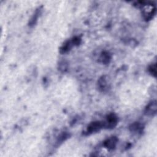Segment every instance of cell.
Wrapping results in <instances>:
<instances>
[{"mask_svg": "<svg viewBox=\"0 0 157 157\" xmlns=\"http://www.w3.org/2000/svg\"><path fill=\"white\" fill-rule=\"evenodd\" d=\"M117 122L118 119L117 116L114 114H109L107 117L106 120L104 122H103V128L107 129H112L117 125Z\"/></svg>", "mask_w": 157, "mask_h": 157, "instance_id": "cell-1", "label": "cell"}, {"mask_svg": "<svg viewBox=\"0 0 157 157\" xmlns=\"http://www.w3.org/2000/svg\"><path fill=\"white\" fill-rule=\"evenodd\" d=\"M102 128H103V122L96 121L92 122L89 124L87 128V134H91L100 131Z\"/></svg>", "mask_w": 157, "mask_h": 157, "instance_id": "cell-2", "label": "cell"}, {"mask_svg": "<svg viewBox=\"0 0 157 157\" xmlns=\"http://www.w3.org/2000/svg\"><path fill=\"white\" fill-rule=\"evenodd\" d=\"M142 15L146 20H151L155 14V8L153 5H144Z\"/></svg>", "mask_w": 157, "mask_h": 157, "instance_id": "cell-3", "label": "cell"}, {"mask_svg": "<svg viewBox=\"0 0 157 157\" xmlns=\"http://www.w3.org/2000/svg\"><path fill=\"white\" fill-rule=\"evenodd\" d=\"M157 105L156 101H152L150 102L145 109V114L148 116H154L156 114Z\"/></svg>", "mask_w": 157, "mask_h": 157, "instance_id": "cell-4", "label": "cell"}, {"mask_svg": "<svg viewBox=\"0 0 157 157\" xmlns=\"http://www.w3.org/2000/svg\"><path fill=\"white\" fill-rule=\"evenodd\" d=\"M118 139L116 137L112 136L111 137H109V139H107L103 143L104 146L107 148L109 150H113L115 148L116 145L117 144Z\"/></svg>", "mask_w": 157, "mask_h": 157, "instance_id": "cell-5", "label": "cell"}, {"mask_svg": "<svg viewBox=\"0 0 157 157\" xmlns=\"http://www.w3.org/2000/svg\"><path fill=\"white\" fill-rule=\"evenodd\" d=\"M74 46H75V45L73 39L70 40V41H67L61 47V48L60 49V52L61 53H65L68 52Z\"/></svg>", "mask_w": 157, "mask_h": 157, "instance_id": "cell-6", "label": "cell"}, {"mask_svg": "<svg viewBox=\"0 0 157 157\" xmlns=\"http://www.w3.org/2000/svg\"><path fill=\"white\" fill-rule=\"evenodd\" d=\"M98 84L99 89H100L101 91L103 92L108 89V82H107L106 78H105L104 76H103L100 78Z\"/></svg>", "mask_w": 157, "mask_h": 157, "instance_id": "cell-7", "label": "cell"}, {"mask_svg": "<svg viewBox=\"0 0 157 157\" xmlns=\"http://www.w3.org/2000/svg\"><path fill=\"white\" fill-rule=\"evenodd\" d=\"M40 12H41V9L39 8L36 11L35 14L33 16V17H31V19L30 21V23H29L30 26H33L35 24H36V23L38 19L39 15L40 14Z\"/></svg>", "mask_w": 157, "mask_h": 157, "instance_id": "cell-8", "label": "cell"}, {"mask_svg": "<svg viewBox=\"0 0 157 157\" xmlns=\"http://www.w3.org/2000/svg\"><path fill=\"white\" fill-rule=\"evenodd\" d=\"M142 127H143L142 125L140 123L136 122V123L132 124L130 126V129L131 131L137 132V131H140L142 129Z\"/></svg>", "mask_w": 157, "mask_h": 157, "instance_id": "cell-9", "label": "cell"}, {"mask_svg": "<svg viewBox=\"0 0 157 157\" xmlns=\"http://www.w3.org/2000/svg\"><path fill=\"white\" fill-rule=\"evenodd\" d=\"M100 59L101 60L102 63H108L109 62V60H111V57L108 52H104L101 54Z\"/></svg>", "mask_w": 157, "mask_h": 157, "instance_id": "cell-10", "label": "cell"}, {"mask_svg": "<svg viewBox=\"0 0 157 157\" xmlns=\"http://www.w3.org/2000/svg\"><path fill=\"white\" fill-rule=\"evenodd\" d=\"M148 71H149L150 74H151L153 77H156V63H153L148 67Z\"/></svg>", "mask_w": 157, "mask_h": 157, "instance_id": "cell-11", "label": "cell"}, {"mask_svg": "<svg viewBox=\"0 0 157 157\" xmlns=\"http://www.w3.org/2000/svg\"><path fill=\"white\" fill-rule=\"evenodd\" d=\"M68 69V63L64 61H61L59 64V69L61 72H65Z\"/></svg>", "mask_w": 157, "mask_h": 157, "instance_id": "cell-12", "label": "cell"}]
</instances>
